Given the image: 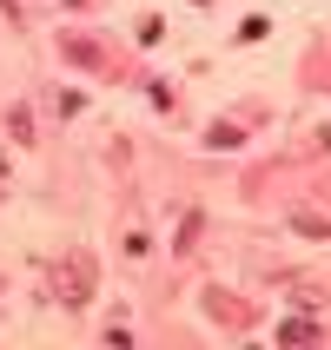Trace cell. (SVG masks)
I'll use <instances>...</instances> for the list:
<instances>
[{
	"label": "cell",
	"mask_w": 331,
	"mask_h": 350,
	"mask_svg": "<svg viewBox=\"0 0 331 350\" xmlns=\"http://www.w3.org/2000/svg\"><path fill=\"white\" fill-rule=\"evenodd\" d=\"M60 291H66V304H86V258L60 271Z\"/></svg>",
	"instance_id": "cell-1"
},
{
	"label": "cell",
	"mask_w": 331,
	"mask_h": 350,
	"mask_svg": "<svg viewBox=\"0 0 331 350\" xmlns=\"http://www.w3.org/2000/svg\"><path fill=\"white\" fill-rule=\"evenodd\" d=\"M278 337H285V344H312V337H318V324H312V317H292V324H285Z\"/></svg>",
	"instance_id": "cell-2"
},
{
	"label": "cell",
	"mask_w": 331,
	"mask_h": 350,
	"mask_svg": "<svg viewBox=\"0 0 331 350\" xmlns=\"http://www.w3.org/2000/svg\"><path fill=\"white\" fill-rule=\"evenodd\" d=\"M292 225H298V232H305V238H325V232H331L325 218H312V212H298V218H292Z\"/></svg>",
	"instance_id": "cell-3"
},
{
	"label": "cell",
	"mask_w": 331,
	"mask_h": 350,
	"mask_svg": "<svg viewBox=\"0 0 331 350\" xmlns=\"http://www.w3.org/2000/svg\"><path fill=\"white\" fill-rule=\"evenodd\" d=\"M206 139H212L219 152H232V146H238V126H212V133H206Z\"/></svg>",
	"instance_id": "cell-4"
}]
</instances>
